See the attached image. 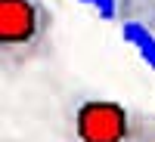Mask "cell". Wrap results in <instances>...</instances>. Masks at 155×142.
Segmentation results:
<instances>
[{"instance_id":"3957f363","label":"cell","mask_w":155,"mask_h":142,"mask_svg":"<svg viewBox=\"0 0 155 142\" xmlns=\"http://www.w3.org/2000/svg\"><path fill=\"white\" fill-rule=\"evenodd\" d=\"M121 37H124V43H130L137 49L143 65L155 71V34L149 31V25H143L140 19H124L121 22Z\"/></svg>"},{"instance_id":"277c9868","label":"cell","mask_w":155,"mask_h":142,"mask_svg":"<svg viewBox=\"0 0 155 142\" xmlns=\"http://www.w3.org/2000/svg\"><path fill=\"white\" fill-rule=\"evenodd\" d=\"M90 12H96L102 22H118L121 19V0H78Z\"/></svg>"},{"instance_id":"7a4b0ae2","label":"cell","mask_w":155,"mask_h":142,"mask_svg":"<svg viewBox=\"0 0 155 142\" xmlns=\"http://www.w3.org/2000/svg\"><path fill=\"white\" fill-rule=\"evenodd\" d=\"M56 16L47 0H0V65L16 71L53 49Z\"/></svg>"},{"instance_id":"6da1fadb","label":"cell","mask_w":155,"mask_h":142,"mask_svg":"<svg viewBox=\"0 0 155 142\" xmlns=\"http://www.w3.org/2000/svg\"><path fill=\"white\" fill-rule=\"evenodd\" d=\"M65 130L71 142H155V114L121 99L81 93L68 102Z\"/></svg>"}]
</instances>
